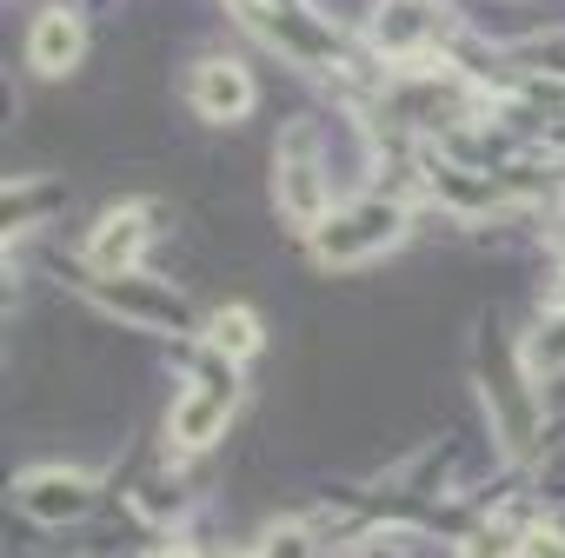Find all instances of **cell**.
Here are the masks:
<instances>
[{
    "label": "cell",
    "instance_id": "3957f363",
    "mask_svg": "<svg viewBox=\"0 0 565 558\" xmlns=\"http://www.w3.org/2000/svg\"><path fill=\"white\" fill-rule=\"evenodd\" d=\"M186 94H193V107H200L206 120H239V114L253 107V74L233 67V61H206Z\"/></svg>",
    "mask_w": 565,
    "mask_h": 558
},
{
    "label": "cell",
    "instance_id": "ba28073f",
    "mask_svg": "<svg viewBox=\"0 0 565 558\" xmlns=\"http://www.w3.org/2000/svg\"><path fill=\"white\" fill-rule=\"evenodd\" d=\"M532 366L539 373H552V366H565V320H552L539 340H532Z\"/></svg>",
    "mask_w": 565,
    "mask_h": 558
},
{
    "label": "cell",
    "instance_id": "277c9868",
    "mask_svg": "<svg viewBox=\"0 0 565 558\" xmlns=\"http://www.w3.org/2000/svg\"><path fill=\"white\" fill-rule=\"evenodd\" d=\"M140 239H147V206H127V213H114V219L87 239V266H100V272H127L134 253H140Z\"/></svg>",
    "mask_w": 565,
    "mask_h": 558
},
{
    "label": "cell",
    "instance_id": "6da1fadb",
    "mask_svg": "<svg viewBox=\"0 0 565 558\" xmlns=\"http://www.w3.org/2000/svg\"><path fill=\"white\" fill-rule=\"evenodd\" d=\"M393 233H399L393 206H353V213H333V226H320V253L327 259H360V253L386 246Z\"/></svg>",
    "mask_w": 565,
    "mask_h": 558
},
{
    "label": "cell",
    "instance_id": "5b68a950",
    "mask_svg": "<svg viewBox=\"0 0 565 558\" xmlns=\"http://www.w3.org/2000/svg\"><path fill=\"white\" fill-rule=\"evenodd\" d=\"M28 54H34L41 74H67V67L81 61V21H74V14H41Z\"/></svg>",
    "mask_w": 565,
    "mask_h": 558
},
{
    "label": "cell",
    "instance_id": "7a4b0ae2",
    "mask_svg": "<svg viewBox=\"0 0 565 558\" xmlns=\"http://www.w3.org/2000/svg\"><path fill=\"white\" fill-rule=\"evenodd\" d=\"M226 406H233V360L226 366H206V379L186 393V406H180V446H206L213 432H220V419H226Z\"/></svg>",
    "mask_w": 565,
    "mask_h": 558
},
{
    "label": "cell",
    "instance_id": "52a82bcc",
    "mask_svg": "<svg viewBox=\"0 0 565 558\" xmlns=\"http://www.w3.org/2000/svg\"><path fill=\"white\" fill-rule=\"evenodd\" d=\"M253 346H259V326H253V313H246V307H233V313H220V320H213V353L246 360Z\"/></svg>",
    "mask_w": 565,
    "mask_h": 558
},
{
    "label": "cell",
    "instance_id": "8992f818",
    "mask_svg": "<svg viewBox=\"0 0 565 558\" xmlns=\"http://www.w3.org/2000/svg\"><path fill=\"white\" fill-rule=\"evenodd\" d=\"M279 206H287L300 226H313V219L327 213V200H320V167H313L307 153L279 160Z\"/></svg>",
    "mask_w": 565,
    "mask_h": 558
}]
</instances>
